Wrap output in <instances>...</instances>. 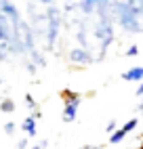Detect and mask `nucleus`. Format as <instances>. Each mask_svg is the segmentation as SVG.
<instances>
[{"label":"nucleus","instance_id":"f257e3e1","mask_svg":"<svg viewBox=\"0 0 143 149\" xmlns=\"http://www.w3.org/2000/svg\"><path fill=\"white\" fill-rule=\"evenodd\" d=\"M114 8V21H118L120 27H124L128 34H141L143 32V21H141V13L135 6H130L126 0H118V2L111 4Z\"/></svg>","mask_w":143,"mask_h":149},{"label":"nucleus","instance_id":"f03ea898","mask_svg":"<svg viewBox=\"0 0 143 149\" xmlns=\"http://www.w3.org/2000/svg\"><path fill=\"white\" fill-rule=\"evenodd\" d=\"M61 97H63V111H61V120H63L65 124L76 122L78 111H80V107H82V95H78L74 91H63Z\"/></svg>","mask_w":143,"mask_h":149},{"label":"nucleus","instance_id":"7ed1b4c3","mask_svg":"<svg viewBox=\"0 0 143 149\" xmlns=\"http://www.w3.org/2000/svg\"><path fill=\"white\" fill-rule=\"evenodd\" d=\"M114 2L116 0H78V8L84 15L99 13V17H101V15H109V8Z\"/></svg>","mask_w":143,"mask_h":149},{"label":"nucleus","instance_id":"20e7f679","mask_svg":"<svg viewBox=\"0 0 143 149\" xmlns=\"http://www.w3.org/2000/svg\"><path fill=\"white\" fill-rule=\"evenodd\" d=\"M67 61L72 65H76V67H84V65L93 63L95 57H93V53H90V48L74 46V48H69V53H67Z\"/></svg>","mask_w":143,"mask_h":149},{"label":"nucleus","instance_id":"39448f33","mask_svg":"<svg viewBox=\"0 0 143 149\" xmlns=\"http://www.w3.org/2000/svg\"><path fill=\"white\" fill-rule=\"evenodd\" d=\"M0 15H4L6 19H11L15 25H19L23 21L21 19V13H19V8L11 2V0H0Z\"/></svg>","mask_w":143,"mask_h":149},{"label":"nucleus","instance_id":"423d86ee","mask_svg":"<svg viewBox=\"0 0 143 149\" xmlns=\"http://www.w3.org/2000/svg\"><path fill=\"white\" fill-rule=\"evenodd\" d=\"M36 122H38V120H36L32 113L25 116L23 120H21V130L25 132V136H27V139H32V136H36V134H38V126H36Z\"/></svg>","mask_w":143,"mask_h":149},{"label":"nucleus","instance_id":"0eeeda50","mask_svg":"<svg viewBox=\"0 0 143 149\" xmlns=\"http://www.w3.org/2000/svg\"><path fill=\"white\" fill-rule=\"evenodd\" d=\"M122 80L124 82H143V65H135L126 69V72H122Z\"/></svg>","mask_w":143,"mask_h":149},{"label":"nucleus","instance_id":"6e6552de","mask_svg":"<svg viewBox=\"0 0 143 149\" xmlns=\"http://www.w3.org/2000/svg\"><path fill=\"white\" fill-rule=\"evenodd\" d=\"M126 136H128V132H126L124 128L120 126L118 130H114V132L109 134V143H111V145H118V143H122V141H124Z\"/></svg>","mask_w":143,"mask_h":149},{"label":"nucleus","instance_id":"1a4fd4ad","mask_svg":"<svg viewBox=\"0 0 143 149\" xmlns=\"http://www.w3.org/2000/svg\"><path fill=\"white\" fill-rule=\"evenodd\" d=\"M0 111L2 113H13L15 111V101L8 99V97H4L2 101H0Z\"/></svg>","mask_w":143,"mask_h":149},{"label":"nucleus","instance_id":"9d476101","mask_svg":"<svg viewBox=\"0 0 143 149\" xmlns=\"http://www.w3.org/2000/svg\"><path fill=\"white\" fill-rule=\"evenodd\" d=\"M23 103H25V107H27L32 113H34V111H38V103H36V99H34L32 95H29V93L23 97Z\"/></svg>","mask_w":143,"mask_h":149},{"label":"nucleus","instance_id":"9b49d317","mask_svg":"<svg viewBox=\"0 0 143 149\" xmlns=\"http://www.w3.org/2000/svg\"><path fill=\"white\" fill-rule=\"evenodd\" d=\"M13 55H11V48L8 44H0V61H8Z\"/></svg>","mask_w":143,"mask_h":149},{"label":"nucleus","instance_id":"f8f14e48","mask_svg":"<svg viewBox=\"0 0 143 149\" xmlns=\"http://www.w3.org/2000/svg\"><path fill=\"white\" fill-rule=\"evenodd\" d=\"M114 130H118V122H116V118H111V120L105 124V132H109V134H111Z\"/></svg>","mask_w":143,"mask_h":149},{"label":"nucleus","instance_id":"ddd939ff","mask_svg":"<svg viewBox=\"0 0 143 149\" xmlns=\"http://www.w3.org/2000/svg\"><path fill=\"white\" fill-rule=\"evenodd\" d=\"M124 55H126V57H137V55H139V46H137V44L128 46L126 51H124Z\"/></svg>","mask_w":143,"mask_h":149},{"label":"nucleus","instance_id":"4468645a","mask_svg":"<svg viewBox=\"0 0 143 149\" xmlns=\"http://www.w3.org/2000/svg\"><path fill=\"white\" fill-rule=\"evenodd\" d=\"M4 134L6 136H13L15 134V122H6L4 124Z\"/></svg>","mask_w":143,"mask_h":149},{"label":"nucleus","instance_id":"2eb2a0df","mask_svg":"<svg viewBox=\"0 0 143 149\" xmlns=\"http://www.w3.org/2000/svg\"><path fill=\"white\" fill-rule=\"evenodd\" d=\"M27 145H29V139L27 136H23V139H19V141H17V149H27Z\"/></svg>","mask_w":143,"mask_h":149},{"label":"nucleus","instance_id":"dca6fc26","mask_svg":"<svg viewBox=\"0 0 143 149\" xmlns=\"http://www.w3.org/2000/svg\"><path fill=\"white\" fill-rule=\"evenodd\" d=\"M44 147H48V139H42V141H40V143L32 145V149H44Z\"/></svg>","mask_w":143,"mask_h":149},{"label":"nucleus","instance_id":"f3484780","mask_svg":"<svg viewBox=\"0 0 143 149\" xmlns=\"http://www.w3.org/2000/svg\"><path fill=\"white\" fill-rule=\"evenodd\" d=\"M34 2H38V4H44V6H53V2H55V0H34Z\"/></svg>","mask_w":143,"mask_h":149},{"label":"nucleus","instance_id":"a211bd4d","mask_svg":"<svg viewBox=\"0 0 143 149\" xmlns=\"http://www.w3.org/2000/svg\"><path fill=\"white\" fill-rule=\"evenodd\" d=\"M80 149H103V147H101V145H82Z\"/></svg>","mask_w":143,"mask_h":149},{"label":"nucleus","instance_id":"6ab92c4d","mask_svg":"<svg viewBox=\"0 0 143 149\" xmlns=\"http://www.w3.org/2000/svg\"><path fill=\"white\" fill-rule=\"evenodd\" d=\"M135 95H137V97H143V82H141V84L137 86V91H135Z\"/></svg>","mask_w":143,"mask_h":149},{"label":"nucleus","instance_id":"aec40b11","mask_svg":"<svg viewBox=\"0 0 143 149\" xmlns=\"http://www.w3.org/2000/svg\"><path fill=\"white\" fill-rule=\"evenodd\" d=\"M32 116H34V118H36V120H40V118H42V113H40V109H38V111H34V113H32Z\"/></svg>","mask_w":143,"mask_h":149},{"label":"nucleus","instance_id":"412c9836","mask_svg":"<svg viewBox=\"0 0 143 149\" xmlns=\"http://www.w3.org/2000/svg\"><path fill=\"white\" fill-rule=\"evenodd\" d=\"M137 111H141V113H143V99H141V103L137 105Z\"/></svg>","mask_w":143,"mask_h":149},{"label":"nucleus","instance_id":"4be33fe9","mask_svg":"<svg viewBox=\"0 0 143 149\" xmlns=\"http://www.w3.org/2000/svg\"><path fill=\"white\" fill-rule=\"evenodd\" d=\"M65 2H67V4H74V0H65Z\"/></svg>","mask_w":143,"mask_h":149},{"label":"nucleus","instance_id":"5701e85b","mask_svg":"<svg viewBox=\"0 0 143 149\" xmlns=\"http://www.w3.org/2000/svg\"><path fill=\"white\" fill-rule=\"evenodd\" d=\"M0 84H2V80H0Z\"/></svg>","mask_w":143,"mask_h":149},{"label":"nucleus","instance_id":"b1692460","mask_svg":"<svg viewBox=\"0 0 143 149\" xmlns=\"http://www.w3.org/2000/svg\"><path fill=\"white\" fill-rule=\"evenodd\" d=\"M130 149H132V147H130Z\"/></svg>","mask_w":143,"mask_h":149}]
</instances>
